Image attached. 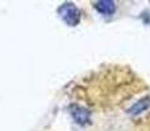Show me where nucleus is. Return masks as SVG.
Instances as JSON below:
<instances>
[{
	"mask_svg": "<svg viewBox=\"0 0 150 131\" xmlns=\"http://www.w3.org/2000/svg\"><path fill=\"white\" fill-rule=\"evenodd\" d=\"M58 13L69 26H76L80 22V11L73 3H65L58 8Z\"/></svg>",
	"mask_w": 150,
	"mask_h": 131,
	"instance_id": "obj_1",
	"label": "nucleus"
},
{
	"mask_svg": "<svg viewBox=\"0 0 150 131\" xmlns=\"http://www.w3.org/2000/svg\"><path fill=\"white\" fill-rule=\"evenodd\" d=\"M69 113L74 119V122L79 126H87L91 123V110L79 104H70Z\"/></svg>",
	"mask_w": 150,
	"mask_h": 131,
	"instance_id": "obj_2",
	"label": "nucleus"
},
{
	"mask_svg": "<svg viewBox=\"0 0 150 131\" xmlns=\"http://www.w3.org/2000/svg\"><path fill=\"white\" fill-rule=\"evenodd\" d=\"M148 109H150V97H144V98H140L137 102L133 104L127 110V113L129 116H138V114L144 113Z\"/></svg>",
	"mask_w": 150,
	"mask_h": 131,
	"instance_id": "obj_3",
	"label": "nucleus"
},
{
	"mask_svg": "<svg viewBox=\"0 0 150 131\" xmlns=\"http://www.w3.org/2000/svg\"><path fill=\"white\" fill-rule=\"evenodd\" d=\"M93 7H95V9L98 11L100 15H104V16L113 15L115 9H116L115 1H111V0H101V1H96Z\"/></svg>",
	"mask_w": 150,
	"mask_h": 131,
	"instance_id": "obj_4",
	"label": "nucleus"
}]
</instances>
